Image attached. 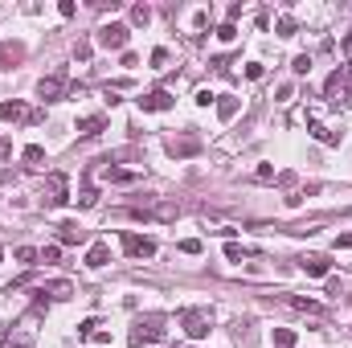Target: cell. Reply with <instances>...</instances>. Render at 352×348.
Returning <instances> with one entry per match:
<instances>
[{
  "label": "cell",
  "mask_w": 352,
  "mask_h": 348,
  "mask_svg": "<svg viewBox=\"0 0 352 348\" xmlns=\"http://www.w3.org/2000/svg\"><path fill=\"white\" fill-rule=\"evenodd\" d=\"M324 98H328L332 107H352V66H340V70L328 78Z\"/></svg>",
  "instance_id": "6da1fadb"
},
{
  "label": "cell",
  "mask_w": 352,
  "mask_h": 348,
  "mask_svg": "<svg viewBox=\"0 0 352 348\" xmlns=\"http://www.w3.org/2000/svg\"><path fill=\"white\" fill-rule=\"evenodd\" d=\"M164 316H140L135 320V328H131V340L135 345H156V340H164Z\"/></svg>",
  "instance_id": "7a4b0ae2"
},
{
  "label": "cell",
  "mask_w": 352,
  "mask_h": 348,
  "mask_svg": "<svg viewBox=\"0 0 352 348\" xmlns=\"http://www.w3.org/2000/svg\"><path fill=\"white\" fill-rule=\"evenodd\" d=\"M180 324H184L188 336H209V328H213V312H209V307H188V312L180 316Z\"/></svg>",
  "instance_id": "3957f363"
},
{
  "label": "cell",
  "mask_w": 352,
  "mask_h": 348,
  "mask_svg": "<svg viewBox=\"0 0 352 348\" xmlns=\"http://www.w3.org/2000/svg\"><path fill=\"white\" fill-rule=\"evenodd\" d=\"M0 119H8V123H33L37 111H29L21 98H8V102H0Z\"/></svg>",
  "instance_id": "277c9868"
},
{
  "label": "cell",
  "mask_w": 352,
  "mask_h": 348,
  "mask_svg": "<svg viewBox=\"0 0 352 348\" xmlns=\"http://www.w3.org/2000/svg\"><path fill=\"white\" fill-rule=\"evenodd\" d=\"M98 45H107V50H123L127 45V25H102L98 29Z\"/></svg>",
  "instance_id": "5b68a950"
},
{
  "label": "cell",
  "mask_w": 352,
  "mask_h": 348,
  "mask_svg": "<svg viewBox=\"0 0 352 348\" xmlns=\"http://www.w3.org/2000/svg\"><path fill=\"white\" fill-rule=\"evenodd\" d=\"M123 250L131 259H152L156 254V242L152 238H140V234H123Z\"/></svg>",
  "instance_id": "8992f818"
},
{
  "label": "cell",
  "mask_w": 352,
  "mask_h": 348,
  "mask_svg": "<svg viewBox=\"0 0 352 348\" xmlns=\"http://www.w3.org/2000/svg\"><path fill=\"white\" fill-rule=\"evenodd\" d=\"M37 94H41L45 102H58V98L66 94V74H50V78H41V83H37Z\"/></svg>",
  "instance_id": "52a82bcc"
},
{
  "label": "cell",
  "mask_w": 352,
  "mask_h": 348,
  "mask_svg": "<svg viewBox=\"0 0 352 348\" xmlns=\"http://www.w3.org/2000/svg\"><path fill=\"white\" fill-rule=\"evenodd\" d=\"M173 102H176V98L168 94V90H148V94L140 98V107H144V111H168Z\"/></svg>",
  "instance_id": "ba28073f"
},
{
  "label": "cell",
  "mask_w": 352,
  "mask_h": 348,
  "mask_svg": "<svg viewBox=\"0 0 352 348\" xmlns=\"http://www.w3.org/2000/svg\"><path fill=\"white\" fill-rule=\"evenodd\" d=\"M62 201H66V176L54 173L45 180V205H62Z\"/></svg>",
  "instance_id": "9c48e42d"
},
{
  "label": "cell",
  "mask_w": 352,
  "mask_h": 348,
  "mask_svg": "<svg viewBox=\"0 0 352 348\" xmlns=\"http://www.w3.org/2000/svg\"><path fill=\"white\" fill-rule=\"evenodd\" d=\"M78 336H87V340H94V345H107V340H111V336L102 332L98 320H82V324H78Z\"/></svg>",
  "instance_id": "30bf717a"
},
{
  "label": "cell",
  "mask_w": 352,
  "mask_h": 348,
  "mask_svg": "<svg viewBox=\"0 0 352 348\" xmlns=\"http://www.w3.org/2000/svg\"><path fill=\"white\" fill-rule=\"evenodd\" d=\"M299 266H303L307 274H316V279H324V274H328V259H324V254H307Z\"/></svg>",
  "instance_id": "8fae6325"
},
{
  "label": "cell",
  "mask_w": 352,
  "mask_h": 348,
  "mask_svg": "<svg viewBox=\"0 0 352 348\" xmlns=\"http://www.w3.org/2000/svg\"><path fill=\"white\" fill-rule=\"evenodd\" d=\"M102 127H107L102 115H87V119H78V131H82V135H98Z\"/></svg>",
  "instance_id": "7c38bea8"
},
{
  "label": "cell",
  "mask_w": 352,
  "mask_h": 348,
  "mask_svg": "<svg viewBox=\"0 0 352 348\" xmlns=\"http://www.w3.org/2000/svg\"><path fill=\"white\" fill-rule=\"evenodd\" d=\"M25 58V45H0V66H16Z\"/></svg>",
  "instance_id": "4fadbf2b"
},
{
  "label": "cell",
  "mask_w": 352,
  "mask_h": 348,
  "mask_svg": "<svg viewBox=\"0 0 352 348\" xmlns=\"http://www.w3.org/2000/svg\"><path fill=\"white\" fill-rule=\"evenodd\" d=\"M58 238H62V242H82L87 234H82L74 221H62V226H58Z\"/></svg>",
  "instance_id": "5bb4252c"
},
{
  "label": "cell",
  "mask_w": 352,
  "mask_h": 348,
  "mask_svg": "<svg viewBox=\"0 0 352 348\" xmlns=\"http://www.w3.org/2000/svg\"><path fill=\"white\" fill-rule=\"evenodd\" d=\"M107 259H111V250L98 242V246H90V254H87V266H107Z\"/></svg>",
  "instance_id": "9a60e30c"
},
{
  "label": "cell",
  "mask_w": 352,
  "mask_h": 348,
  "mask_svg": "<svg viewBox=\"0 0 352 348\" xmlns=\"http://www.w3.org/2000/svg\"><path fill=\"white\" fill-rule=\"evenodd\" d=\"M217 115H221V119H234V115H238V98L221 94V102H217Z\"/></svg>",
  "instance_id": "2e32d148"
},
{
  "label": "cell",
  "mask_w": 352,
  "mask_h": 348,
  "mask_svg": "<svg viewBox=\"0 0 352 348\" xmlns=\"http://www.w3.org/2000/svg\"><path fill=\"white\" fill-rule=\"evenodd\" d=\"M311 135H316L320 144H340V135H336V131H328L324 123H311Z\"/></svg>",
  "instance_id": "e0dca14e"
},
{
  "label": "cell",
  "mask_w": 352,
  "mask_h": 348,
  "mask_svg": "<svg viewBox=\"0 0 352 348\" xmlns=\"http://www.w3.org/2000/svg\"><path fill=\"white\" fill-rule=\"evenodd\" d=\"M274 345L291 348V345H295V332H291V328H274Z\"/></svg>",
  "instance_id": "ac0fdd59"
},
{
  "label": "cell",
  "mask_w": 352,
  "mask_h": 348,
  "mask_svg": "<svg viewBox=\"0 0 352 348\" xmlns=\"http://www.w3.org/2000/svg\"><path fill=\"white\" fill-rule=\"evenodd\" d=\"M131 21H135V25H148V21H152V8H148V4H135V8H131Z\"/></svg>",
  "instance_id": "d6986e66"
},
{
  "label": "cell",
  "mask_w": 352,
  "mask_h": 348,
  "mask_svg": "<svg viewBox=\"0 0 352 348\" xmlns=\"http://www.w3.org/2000/svg\"><path fill=\"white\" fill-rule=\"evenodd\" d=\"M37 259H41V254H37L33 246H21V250H16V262H25V266H33Z\"/></svg>",
  "instance_id": "ffe728a7"
},
{
  "label": "cell",
  "mask_w": 352,
  "mask_h": 348,
  "mask_svg": "<svg viewBox=\"0 0 352 348\" xmlns=\"http://www.w3.org/2000/svg\"><path fill=\"white\" fill-rule=\"evenodd\" d=\"M291 307H299V312H311V316H320L324 307L320 303H311V299H291Z\"/></svg>",
  "instance_id": "44dd1931"
},
{
  "label": "cell",
  "mask_w": 352,
  "mask_h": 348,
  "mask_svg": "<svg viewBox=\"0 0 352 348\" xmlns=\"http://www.w3.org/2000/svg\"><path fill=\"white\" fill-rule=\"evenodd\" d=\"M217 37H221V41H234V37H238V29H234V21H226V25L217 29Z\"/></svg>",
  "instance_id": "7402d4cb"
},
{
  "label": "cell",
  "mask_w": 352,
  "mask_h": 348,
  "mask_svg": "<svg viewBox=\"0 0 352 348\" xmlns=\"http://www.w3.org/2000/svg\"><path fill=\"white\" fill-rule=\"evenodd\" d=\"M291 70H295V74H307V70H311V58H307V54H299V58H295V66H291Z\"/></svg>",
  "instance_id": "603a6c76"
},
{
  "label": "cell",
  "mask_w": 352,
  "mask_h": 348,
  "mask_svg": "<svg viewBox=\"0 0 352 348\" xmlns=\"http://www.w3.org/2000/svg\"><path fill=\"white\" fill-rule=\"evenodd\" d=\"M242 254H246V250H242L238 242H226V259H230V262H238V259H242Z\"/></svg>",
  "instance_id": "cb8c5ba5"
},
{
  "label": "cell",
  "mask_w": 352,
  "mask_h": 348,
  "mask_svg": "<svg viewBox=\"0 0 352 348\" xmlns=\"http://www.w3.org/2000/svg\"><path fill=\"white\" fill-rule=\"evenodd\" d=\"M291 33H295V21H291V17H283V21H278V37H291Z\"/></svg>",
  "instance_id": "d4e9b609"
},
{
  "label": "cell",
  "mask_w": 352,
  "mask_h": 348,
  "mask_svg": "<svg viewBox=\"0 0 352 348\" xmlns=\"http://www.w3.org/2000/svg\"><path fill=\"white\" fill-rule=\"evenodd\" d=\"M180 250H184V254H201V242H197V238H184Z\"/></svg>",
  "instance_id": "484cf974"
},
{
  "label": "cell",
  "mask_w": 352,
  "mask_h": 348,
  "mask_svg": "<svg viewBox=\"0 0 352 348\" xmlns=\"http://www.w3.org/2000/svg\"><path fill=\"white\" fill-rule=\"evenodd\" d=\"M41 156H45V152H41V148H37V144H33V148H25V160H29V164H37V160H41Z\"/></svg>",
  "instance_id": "4316f807"
},
{
  "label": "cell",
  "mask_w": 352,
  "mask_h": 348,
  "mask_svg": "<svg viewBox=\"0 0 352 348\" xmlns=\"http://www.w3.org/2000/svg\"><path fill=\"white\" fill-rule=\"evenodd\" d=\"M41 259H45V262H58V259H62V250H58V246H50V250H41Z\"/></svg>",
  "instance_id": "83f0119b"
},
{
  "label": "cell",
  "mask_w": 352,
  "mask_h": 348,
  "mask_svg": "<svg viewBox=\"0 0 352 348\" xmlns=\"http://www.w3.org/2000/svg\"><path fill=\"white\" fill-rule=\"evenodd\" d=\"M336 246H352V234H344V238H336Z\"/></svg>",
  "instance_id": "f1b7e54d"
},
{
  "label": "cell",
  "mask_w": 352,
  "mask_h": 348,
  "mask_svg": "<svg viewBox=\"0 0 352 348\" xmlns=\"http://www.w3.org/2000/svg\"><path fill=\"white\" fill-rule=\"evenodd\" d=\"M344 54H349V58H352V33H349V37H344Z\"/></svg>",
  "instance_id": "f546056e"
},
{
  "label": "cell",
  "mask_w": 352,
  "mask_h": 348,
  "mask_svg": "<svg viewBox=\"0 0 352 348\" xmlns=\"http://www.w3.org/2000/svg\"><path fill=\"white\" fill-rule=\"evenodd\" d=\"M4 152H8V144H4V140H0V156H4Z\"/></svg>",
  "instance_id": "4dcf8cb0"
},
{
  "label": "cell",
  "mask_w": 352,
  "mask_h": 348,
  "mask_svg": "<svg viewBox=\"0 0 352 348\" xmlns=\"http://www.w3.org/2000/svg\"><path fill=\"white\" fill-rule=\"evenodd\" d=\"M0 259H4V250H0Z\"/></svg>",
  "instance_id": "1f68e13d"
}]
</instances>
